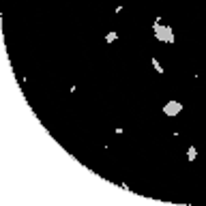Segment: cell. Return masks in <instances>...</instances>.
Instances as JSON below:
<instances>
[{
    "mask_svg": "<svg viewBox=\"0 0 206 206\" xmlns=\"http://www.w3.org/2000/svg\"><path fill=\"white\" fill-rule=\"evenodd\" d=\"M152 32H155V39H157V41H163V43H174V41H176L174 32H172V26H163L159 19H155Z\"/></svg>",
    "mask_w": 206,
    "mask_h": 206,
    "instance_id": "cell-1",
    "label": "cell"
},
{
    "mask_svg": "<svg viewBox=\"0 0 206 206\" xmlns=\"http://www.w3.org/2000/svg\"><path fill=\"white\" fill-rule=\"evenodd\" d=\"M183 112V103H178V101H168L165 105H163V114L165 116H176V114H180Z\"/></svg>",
    "mask_w": 206,
    "mask_h": 206,
    "instance_id": "cell-2",
    "label": "cell"
},
{
    "mask_svg": "<svg viewBox=\"0 0 206 206\" xmlns=\"http://www.w3.org/2000/svg\"><path fill=\"white\" fill-rule=\"evenodd\" d=\"M187 157H189V161H195V157H198V148H195V146H189V148H187Z\"/></svg>",
    "mask_w": 206,
    "mask_h": 206,
    "instance_id": "cell-3",
    "label": "cell"
},
{
    "mask_svg": "<svg viewBox=\"0 0 206 206\" xmlns=\"http://www.w3.org/2000/svg\"><path fill=\"white\" fill-rule=\"evenodd\" d=\"M150 62H152V67H155V71H157V73H163V71H165V69H163V67H161V62H159V60H157V58H152V60H150Z\"/></svg>",
    "mask_w": 206,
    "mask_h": 206,
    "instance_id": "cell-4",
    "label": "cell"
},
{
    "mask_svg": "<svg viewBox=\"0 0 206 206\" xmlns=\"http://www.w3.org/2000/svg\"><path fill=\"white\" fill-rule=\"evenodd\" d=\"M116 39H118V32H108V35H105V43H114V41H116Z\"/></svg>",
    "mask_w": 206,
    "mask_h": 206,
    "instance_id": "cell-5",
    "label": "cell"
},
{
    "mask_svg": "<svg viewBox=\"0 0 206 206\" xmlns=\"http://www.w3.org/2000/svg\"><path fill=\"white\" fill-rule=\"evenodd\" d=\"M120 189H122V191H131V189H129V185H127V183H120Z\"/></svg>",
    "mask_w": 206,
    "mask_h": 206,
    "instance_id": "cell-6",
    "label": "cell"
}]
</instances>
